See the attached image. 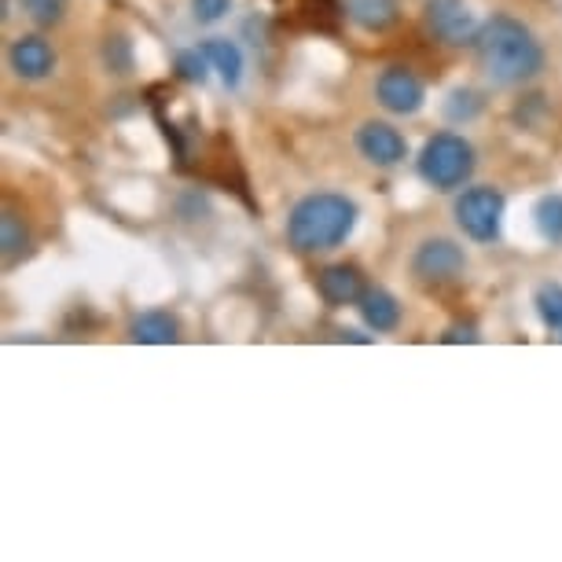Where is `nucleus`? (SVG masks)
I'll list each match as a JSON object with an SVG mask.
<instances>
[{
	"label": "nucleus",
	"instance_id": "9b49d317",
	"mask_svg": "<svg viewBox=\"0 0 562 562\" xmlns=\"http://www.w3.org/2000/svg\"><path fill=\"white\" fill-rule=\"evenodd\" d=\"M346 19L368 34H386L401 19V0H342Z\"/></svg>",
	"mask_w": 562,
	"mask_h": 562
},
{
	"label": "nucleus",
	"instance_id": "412c9836",
	"mask_svg": "<svg viewBox=\"0 0 562 562\" xmlns=\"http://www.w3.org/2000/svg\"><path fill=\"white\" fill-rule=\"evenodd\" d=\"M232 12V0H192V19L199 26L221 23Z\"/></svg>",
	"mask_w": 562,
	"mask_h": 562
},
{
	"label": "nucleus",
	"instance_id": "423d86ee",
	"mask_svg": "<svg viewBox=\"0 0 562 562\" xmlns=\"http://www.w3.org/2000/svg\"><path fill=\"white\" fill-rule=\"evenodd\" d=\"M375 100L379 108H386L390 114H419L427 103V89L408 67H386L375 81Z\"/></svg>",
	"mask_w": 562,
	"mask_h": 562
},
{
	"label": "nucleus",
	"instance_id": "dca6fc26",
	"mask_svg": "<svg viewBox=\"0 0 562 562\" xmlns=\"http://www.w3.org/2000/svg\"><path fill=\"white\" fill-rule=\"evenodd\" d=\"M533 305H537V316L544 321L548 331H555L562 338V283H544V288H537Z\"/></svg>",
	"mask_w": 562,
	"mask_h": 562
},
{
	"label": "nucleus",
	"instance_id": "7ed1b4c3",
	"mask_svg": "<svg viewBox=\"0 0 562 562\" xmlns=\"http://www.w3.org/2000/svg\"><path fill=\"white\" fill-rule=\"evenodd\" d=\"M474 166H479V158H474L471 140L449 130L434 133L416 158L419 177L427 180L434 192H456V188H463L467 180H471Z\"/></svg>",
	"mask_w": 562,
	"mask_h": 562
},
{
	"label": "nucleus",
	"instance_id": "39448f33",
	"mask_svg": "<svg viewBox=\"0 0 562 562\" xmlns=\"http://www.w3.org/2000/svg\"><path fill=\"white\" fill-rule=\"evenodd\" d=\"M467 272V254L460 243L445 239V236H430L423 239L416 254H412V276L423 288H452L460 283Z\"/></svg>",
	"mask_w": 562,
	"mask_h": 562
},
{
	"label": "nucleus",
	"instance_id": "ddd939ff",
	"mask_svg": "<svg viewBox=\"0 0 562 562\" xmlns=\"http://www.w3.org/2000/svg\"><path fill=\"white\" fill-rule=\"evenodd\" d=\"M357 310H360V316H364V324H368L375 335L397 331V324H401V305H397V299H394V294H390L386 288H364V294H360V302H357Z\"/></svg>",
	"mask_w": 562,
	"mask_h": 562
},
{
	"label": "nucleus",
	"instance_id": "6ab92c4d",
	"mask_svg": "<svg viewBox=\"0 0 562 562\" xmlns=\"http://www.w3.org/2000/svg\"><path fill=\"white\" fill-rule=\"evenodd\" d=\"M23 12L34 19L37 26H56L67 15V0H19Z\"/></svg>",
	"mask_w": 562,
	"mask_h": 562
},
{
	"label": "nucleus",
	"instance_id": "1a4fd4ad",
	"mask_svg": "<svg viewBox=\"0 0 562 562\" xmlns=\"http://www.w3.org/2000/svg\"><path fill=\"white\" fill-rule=\"evenodd\" d=\"M8 67L15 70V78L23 81H45L52 70H56V52L45 37L26 34L15 37L12 48H8Z\"/></svg>",
	"mask_w": 562,
	"mask_h": 562
},
{
	"label": "nucleus",
	"instance_id": "aec40b11",
	"mask_svg": "<svg viewBox=\"0 0 562 562\" xmlns=\"http://www.w3.org/2000/svg\"><path fill=\"white\" fill-rule=\"evenodd\" d=\"M479 111H482V97H479V92H471V89H456V92H449L445 114H449L452 122H471Z\"/></svg>",
	"mask_w": 562,
	"mask_h": 562
},
{
	"label": "nucleus",
	"instance_id": "f03ea898",
	"mask_svg": "<svg viewBox=\"0 0 562 562\" xmlns=\"http://www.w3.org/2000/svg\"><path fill=\"white\" fill-rule=\"evenodd\" d=\"M360 206L349 195L316 192L305 195L288 217V243L299 254H324L335 250L353 236Z\"/></svg>",
	"mask_w": 562,
	"mask_h": 562
},
{
	"label": "nucleus",
	"instance_id": "f257e3e1",
	"mask_svg": "<svg viewBox=\"0 0 562 562\" xmlns=\"http://www.w3.org/2000/svg\"><path fill=\"white\" fill-rule=\"evenodd\" d=\"M471 48L485 81H493L496 89H515V85L533 81L544 70V48H540V41L522 19L512 15L485 19L479 34H474Z\"/></svg>",
	"mask_w": 562,
	"mask_h": 562
},
{
	"label": "nucleus",
	"instance_id": "4468645a",
	"mask_svg": "<svg viewBox=\"0 0 562 562\" xmlns=\"http://www.w3.org/2000/svg\"><path fill=\"white\" fill-rule=\"evenodd\" d=\"M199 48H203V56L210 59V67L221 74V81H225L228 89H239V81H243V52H239L236 41L210 37Z\"/></svg>",
	"mask_w": 562,
	"mask_h": 562
},
{
	"label": "nucleus",
	"instance_id": "f8f14e48",
	"mask_svg": "<svg viewBox=\"0 0 562 562\" xmlns=\"http://www.w3.org/2000/svg\"><path fill=\"white\" fill-rule=\"evenodd\" d=\"M180 338V321L169 310H147L130 321V342L140 346H173Z\"/></svg>",
	"mask_w": 562,
	"mask_h": 562
},
{
	"label": "nucleus",
	"instance_id": "4be33fe9",
	"mask_svg": "<svg viewBox=\"0 0 562 562\" xmlns=\"http://www.w3.org/2000/svg\"><path fill=\"white\" fill-rule=\"evenodd\" d=\"M441 342H479V331H474V324H452L441 335Z\"/></svg>",
	"mask_w": 562,
	"mask_h": 562
},
{
	"label": "nucleus",
	"instance_id": "f3484780",
	"mask_svg": "<svg viewBox=\"0 0 562 562\" xmlns=\"http://www.w3.org/2000/svg\"><path fill=\"white\" fill-rule=\"evenodd\" d=\"M533 221H537V232H540V236H544L548 243H562V195H544V199H537Z\"/></svg>",
	"mask_w": 562,
	"mask_h": 562
},
{
	"label": "nucleus",
	"instance_id": "2eb2a0df",
	"mask_svg": "<svg viewBox=\"0 0 562 562\" xmlns=\"http://www.w3.org/2000/svg\"><path fill=\"white\" fill-rule=\"evenodd\" d=\"M0 250H4V265H8V269H12L15 261H23L26 254H30V232H26L23 221L12 214V210L0 217Z\"/></svg>",
	"mask_w": 562,
	"mask_h": 562
},
{
	"label": "nucleus",
	"instance_id": "a211bd4d",
	"mask_svg": "<svg viewBox=\"0 0 562 562\" xmlns=\"http://www.w3.org/2000/svg\"><path fill=\"white\" fill-rule=\"evenodd\" d=\"M177 78H184V81H192V85H203L210 78V59L203 56V48H188V52H180L177 56Z\"/></svg>",
	"mask_w": 562,
	"mask_h": 562
},
{
	"label": "nucleus",
	"instance_id": "6e6552de",
	"mask_svg": "<svg viewBox=\"0 0 562 562\" xmlns=\"http://www.w3.org/2000/svg\"><path fill=\"white\" fill-rule=\"evenodd\" d=\"M357 151L379 169H394L408 158V140L390 122H364L357 130Z\"/></svg>",
	"mask_w": 562,
	"mask_h": 562
},
{
	"label": "nucleus",
	"instance_id": "9d476101",
	"mask_svg": "<svg viewBox=\"0 0 562 562\" xmlns=\"http://www.w3.org/2000/svg\"><path fill=\"white\" fill-rule=\"evenodd\" d=\"M364 276H360L357 265H327V269L316 272V294L331 305V310H342V305H357L360 294H364Z\"/></svg>",
	"mask_w": 562,
	"mask_h": 562
},
{
	"label": "nucleus",
	"instance_id": "20e7f679",
	"mask_svg": "<svg viewBox=\"0 0 562 562\" xmlns=\"http://www.w3.org/2000/svg\"><path fill=\"white\" fill-rule=\"evenodd\" d=\"M504 214H507V199L501 188L493 184H479L467 188L463 195H456L452 217L467 239L474 243H496L504 232Z\"/></svg>",
	"mask_w": 562,
	"mask_h": 562
},
{
	"label": "nucleus",
	"instance_id": "0eeeda50",
	"mask_svg": "<svg viewBox=\"0 0 562 562\" xmlns=\"http://www.w3.org/2000/svg\"><path fill=\"white\" fill-rule=\"evenodd\" d=\"M427 30L441 45H474L479 23L463 0H427Z\"/></svg>",
	"mask_w": 562,
	"mask_h": 562
}]
</instances>
